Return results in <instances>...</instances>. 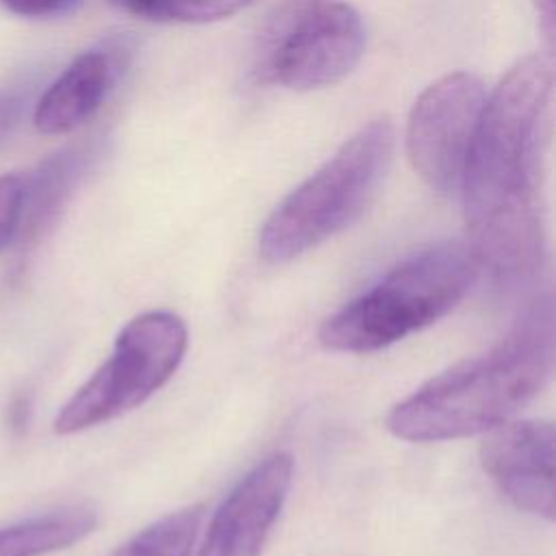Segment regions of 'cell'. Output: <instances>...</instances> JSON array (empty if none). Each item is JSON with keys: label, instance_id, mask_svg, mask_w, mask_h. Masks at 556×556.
I'll return each mask as SVG.
<instances>
[{"label": "cell", "instance_id": "cell-2", "mask_svg": "<svg viewBox=\"0 0 556 556\" xmlns=\"http://www.w3.org/2000/svg\"><path fill=\"white\" fill-rule=\"evenodd\" d=\"M554 356V302L541 295L489 352L452 365L397 402L387 415V428L410 443L489 432L545 389Z\"/></svg>", "mask_w": 556, "mask_h": 556}, {"label": "cell", "instance_id": "cell-15", "mask_svg": "<svg viewBox=\"0 0 556 556\" xmlns=\"http://www.w3.org/2000/svg\"><path fill=\"white\" fill-rule=\"evenodd\" d=\"M26 178L20 174L0 176V252L7 250L20 230Z\"/></svg>", "mask_w": 556, "mask_h": 556}, {"label": "cell", "instance_id": "cell-16", "mask_svg": "<svg viewBox=\"0 0 556 556\" xmlns=\"http://www.w3.org/2000/svg\"><path fill=\"white\" fill-rule=\"evenodd\" d=\"M4 9L22 17H52L70 11L78 0H0Z\"/></svg>", "mask_w": 556, "mask_h": 556}, {"label": "cell", "instance_id": "cell-7", "mask_svg": "<svg viewBox=\"0 0 556 556\" xmlns=\"http://www.w3.org/2000/svg\"><path fill=\"white\" fill-rule=\"evenodd\" d=\"M486 96L478 76L452 72L415 100L406 124V152L413 169L432 191L458 189Z\"/></svg>", "mask_w": 556, "mask_h": 556}, {"label": "cell", "instance_id": "cell-17", "mask_svg": "<svg viewBox=\"0 0 556 556\" xmlns=\"http://www.w3.org/2000/svg\"><path fill=\"white\" fill-rule=\"evenodd\" d=\"M22 109H24V102L17 93L0 91V150L13 137L22 117Z\"/></svg>", "mask_w": 556, "mask_h": 556}, {"label": "cell", "instance_id": "cell-8", "mask_svg": "<svg viewBox=\"0 0 556 556\" xmlns=\"http://www.w3.org/2000/svg\"><path fill=\"white\" fill-rule=\"evenodd\" d=\"M480 465L519 510L554 519V426L545 419H510L484 432Z\"/></svg>", "mask_w": 556, "mask_h": 556}, {"label": "cell", "instance_id": "cell-13", "mask_svg": "<svg viewBox=\"0 0 556 556\" xmlns=\"http://www.w3.org/2000/svg\"><path fill=\"white\" fill-rule=\"evenodd\" d=\"M204 506H187L146 526L111 556H191Z\"/></svg>", "mask_w": 556, "mask_h": 556}, {"label": "cell", "instance_id": "cell-10", "mask_svg": "<svg viewBox=\"0 0 556 556\" xmlns=\"http://www.w3.org/2000/svg\"><path fill=\"white\" fill-rule=\"evenodd\" d=\"M126 48H91L80 52L39 98L33 124L43 135H65L85 124L106 100Z\"/></svg>", "mask_w": 556, "mask_h": 556}, {"label": "cell", "instance_id": "cell-4", "mask_svg": "<svg viewBox=\"0 0 556 556\" xmlns=\"http://www.w3.org/2000/svg\"><path fill=\"white\" fill-rule=\"evenodd\" d=\"M393 126L374 119L298 185L265 219L258 252L271 263H289L354 224L376 198L393 156Z\"/></svg>", "mask_w": 556, "mask_h": 556}, {"label": "cell", "instance_id": "cell-5", "mask_svg": "<svg viewBox=\"0 0 556 556\" xmlns=\"http://www.w3.org/2000/svg\"><path fill=\"white\" fill-rule=\"evenodd\" d=\"M365 26L345 0H282L261 26L254 76L308 91L343 80L365 52Z\"/></svg>", "mask_w": 556, "mask_h": 556}, {"label": "cell", "instance_id": "cell-14", "mask_svg": "<svg viewBox=\"0 0 556 556\" xmlns=\"http://www.w3.org/2000/svg\"><path fill=\"white\" fill-rule=\"evenodd\" d=\"M117 9L152 20V22H180L204 24L230 17L258 0H111Z\"/></svg>", "mask_w": 556, "mask_h": 556}, {"label": "cell", "instance_id": "cell-6", "mask_svg": "<svg viewBox=\"0 0 556 556\" xmlns=\"http://www.w3.org/2000/svg\"><path fill=\"white\" fill-rule=\"evenodd\" d=\"M187 352V326L172 311L132 317L117 334L111 356L61 406L56 434H76L141 406L178 369Z\"/></svg>", "mask_w": 556, "mask_h": 556}, {"label": "cell", "instance_id": "cell-12", "mask_svg": "<svg viewBox=\"0 0 556 556\" xmlns=\"http://www.w3.org/2000/svg\"><path fill=\"white\" fill-rule=\"evenodd\" d=\"M96 510L67 506L0 528V556H46L67 549L93 532Z\"/></svg>", "mask_w": 556, "mask_h": 556}, {"label": "cell", "instance_id": "cell-11", "mask_svg": "<svg viewBox=\"0 0 556 556\" xmlns=\"http://www.w3.org/2000/svg\"><path fill=\"white\" fill-rule=\"evenodd\" d=\"M96 159L98 148L93 143H83L48 156L39 163L33 176L26 178L22 222L15 237L17 258L22 263L56 226Z\"/></svg>", "mask_w": 556, "mask_h": 556}, {"label": "cell", "instance_id": "cell-9", "mask_svg": "<svg viewBox=\"0 0 556 556\" xmlns=\"http://www.w3.org/2000/svg\"><path fill=\"white\" fill-rule=\"evenodd\" d=\"M293 460L276 452L256 463L215 510L198 556H261L287 502Z\"/></svg>", "mask_w": 556, "mask_h": 556}, {"label": "cell", "instance_id": "cell-1", "mask_svg": "<svg viewBox=\"0 0 556 556\" xmlns=\"http://www.w3.org/2000/svg\"><path fill=\"white\" fill-rule=\"evenodd\" d=\"M552 61H517L486 104L460 176L469 252L504 280L532 278L545 263L543 174L552 137Z\"/></svg>", "mask_w": 556, "mask_h": 556}, {"label": "cell", "instance_id": "cell-3", "mask_svg": "<svg viewBox=\"0 0 556 556\" xmlns=\"http://www.w3.org/2000/svg\"><path fill=\"white\" fill-rule=\"evenodd\" d=\"M467 245L443 243L417 252L350 300L319 328L330 352L367 354L389 348L445 317L478 280Z\"/></svg>", "mask_w": 556, "mask_h": 556}]
</instances>
